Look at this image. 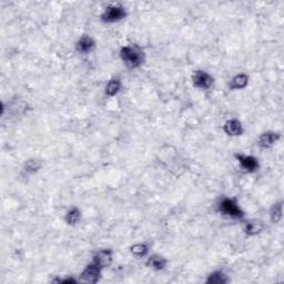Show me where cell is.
Returning <instances> with one entry per match:
<instances>
[{"label": "cell", "instance_id": "obj_13", "mask_svg": "<svg viewBox=\"0 0 284 284\" xmlns=\"http://www.w3.org/2000/svg\"><path fill=\"white\" fill-rule=\"evenodd\" d=\"M263 230H264V224L260 220H249L245 221L243 224V233L247 237H256V235L262 233Z\"/></svg>", "mask_w": 284, "mask_h": 284}, {"label": "cell", "instance_id": "obj_15", "mask_svg": "<svg viewBox=\"0 0 284 284\" xmlns=\"http://www.w3.org/2000/svg\"><path fill=\"white\" fill-rule=\"evenodd\" d=\"M122 90V81L120 78L113 77L110 79L105 87V94L108 98H115L121 92Z\"/></svg>", "mask_w": 284, "mask_h": 284}, {"label": "cell", "instance_id": "obj_16", "mask_svg": "<svg viewBox=\"0 0 284 284\" xmlns=\"http://www.w3.org/2000/svg\"><path fill=\"white\" fill-rule=\"evenodd\" d=\"M43 168V161L40 159L37 158H30L28 160H26L24 165H23V170L28 176H34Z\"/></svg>", "mask_w": 284, "mask_h": 284}, {"label": "cell", "instance_id": "obj_18", "mask_svg": "<svg viewBox=\"0 0 284 284\" xmlns=\"http://www.w3.org/2000/svg\"><path fill=\"white\" fill-rule=\"evenodd\" d=\"M269 218L273 224H279L283 218V201H278L269 210Z\"/></svg>", "mask_w": 284, "mask_h": 284}, {"label": "cell", "instance_id": "obj_8", "mask_svg": "<svg viewBox=\"0 0 284 284\" xmlns=\"http://www.w3.org/2000/svg\"><path fill=\"white\" fill-rule=\"evenodd\" d=\"M74 48L75 51L78 53L87 56V54L92 53L96 50L97 41L93 37L90 36V34H82V36H80L78 40L75 41Z\"/></svg>", "mask_w": 284, "mask_h": 284}, {"label": "cell", "instance_id": "obj_2", "mask_svg": "<svg viewBox=\"0 0 284 284\" xmlns=\"http://www.w3.org/2000/svg\"><path fill=\"white\" fill-rule=\"evenodd\" d=\"M128 10L120 3H111L103 8L100 15V22L106 25L118 24L127 18Z\"/></svg>", "mask_w": 284, "mask_h": 284}, {"label": "cell", "instance_id": "obj_19", "mask_svg": "<svg viewBox=\"0 0 284 284\" xmlns=\"http://www.w3.org/2000/svg\"><path fill=\"white\" fill-rule=\"evenodd\" d=\"M230 281L228 274L222 271V270H216V271L211 272L205 280L206 284H226Z\"/></svg>", "mask_w": 284, "mask_h": 284}, {"label": "cell", "instance_id": "obj_20", "mask_svg": "<svg viewBox=\"0 0 284 284\" xmlns=\"http://www.w3.org/2000/svg\"><path fill=\"white\" fill-rule=\"evenodd\" d=\"M52 282H58L60 284H75L78 283V280L71 278V276H67L65 279H57V280H53Z\"/></svg>", "mask_w": 284, "mask_h": 284}, {"label": "cell", "instance_id": "obj_3", "mask_svg": "<svg viewBox=\"0 0 284 284\" xmlns=\"http://www.w3.org/2000/svg\"><path fill=\"white\" fill-rule=\"evenodd\" d=\"M218 211L222 216L233 220H243L245 217V212L240 206L238 201L230 197H224L219 201Z\"/></svg>", "mask_w": 284, "mask_h": 284}, {"label": "cell", "instance_id": "obj_17", "mask_svg": "<svg viewBox=\"0 0 284 284\" xmlns=\"http://www.w3.org/2000/svg\"><path fill=\"white\" fill-rule=\"evenodd\" d=\"M129 251L131 255L135 256L136 259H142L147 258L150 253V247L144 243V242H137V243L132 244L129 248Z\"/></svg>", "mask_w": 284, "mask_h": 284}, {"label": "cell", "instance_id": "obj_9", "mask_svg": "<svg viewBox=\"0 0 284 284\" xmlns=\"http://www.w3.org/2000/svg\"><path fill=\"white\" fill-rule=\"evenodd\" d=\"M281 139V134L276 132V131H272V130H268L264 131V132H262L258 139H256V144H258V147L260 149L263 150H268L273 148L274 145L279 142V140Z\"/></svg>", "mask_w": 284, "mask_h": 284}, {"label": "cell", "instance_id": "obj_11", "mask_svg": "<svg viewBox=\"0 0 284 284\" xmlns=\"http://www.w3.org/2000/svg\"><path fill=\"white\" fill-rule=\"evenodd\" d=\"M249 84H250V75L245 72H238L230 79L228 86L232 91H240L247 89Z\"/></svg>", "mask_w": 284, "mask_h": 284}, {"label": "cell", "instance_id": "obj_10", "mask_svg": "<svg viewBox=\"0 0 284 284\" xmlns=\"http://www.w3.org/2000/svg\"><path fill=\"white\" fill-rule=\"evenodd\" d=\"M223 132L231 138H238L241 137L244 134V127L243 123L241 122L238 118H231V119H228L222 126Z\"/></svg>", "mask_w": 284, "mask_h": 284}, {"label": "cell", "instance_id": "obj_5", "mask_svg": "<svg viewBox=\"0 0 284 284\" xmlns=\"http://www.w3.org/2000/svg\"><path fill=\"white\" fill-rule=\"evenodd\" d=\"M235 161L238 162L239 168L244 173H255L260 169V161L259 159L252 155H243V154H235L234 155Z\"/></svg>", "mask_w": 284, "mask_h": 284}, {"label": "cell", "instance_id": "obj_1", "mask_svg": "<svg viewBox=\"0 0 284 284\" xmlns=\"http://www.w3.org/2000/svg\"><path fill=\"white\" fill-rule=\"evenodd\" d=\"M119 58L127 68L135 70L145 62V53L138 45H124L119 50Z\"/></svg>", "mask_w": 284, "mask_h": 284}, {"label": "cell", "instance_id": "obj_6", "mask_svg": "<svg viewBox=\"0 0 284 284\" xmlns=\"http://www.w3.org/2000/svg\"><path fill=\"white\" fill-rule=\"evenodd\" d=\"M102 272H103V270L100 267H98L97 264H94L93 262H91V263H89V264H87L84 268V270L80 272L79 281L89 283V284H96L101 280Z\"/></svg>", "mask_w": 284, "mask_h": 284}, {"label": "cell", "instance_id": "obj_14", "mask_svg": "<svg viewBox=\"0 0 284 284\" xmlns=\"http://www.w3.org/2000/svg\"><path fill=\"white\" fill-rule=\"evenodd\" d=\"M82 220V211L78 206H71L66 211L64 216L65 223L69 226L78 225Z\"/></svg>", "mask_w": 284, "mask_h": 284}, {"label": "cell", "instance_id": "obj_4", "mask_svg": "<svg viewBox=\"0 0 284 284\" xmlns=\"http://www.w3.org/2000/svg\"><path fill=\"white\" fill-rule=\"evenodd\" d=\"M214 77L203 69H198L195 70L191 74V82L193 88H196L201 91H206V90H210L214 85Z\"/></svg>", "mask_w": 284, "mask_h": 284}, {"label": "cell", "instance_id": "obj_7", "mask_svg": "<svg viewBox=\"0 0 284 284\" xmlns=\"http://www.w3.org/2000/svg\"><path fill=\"white\" fill-rule=\"evenodd\" d=\"M115 259V251L112 249H99L98 251H96L92 255V261L94 264L100 267L102 270L108 269L112 264Z\"/></svg>", "mask_w": 284, "mask_h": 284}, {"label": "cell", "instance_id": "obj_12", "mask_svg": "<svg viewBox=\"0 0 284 284\" xmlns=\"http://www.w3.org/2000/svg\"><path fill=\"white\" fill-rule=\"evenodd\" d=\"M167 266L168 260L160 254H149L147 256V260H145V267L156 272L163 271V270L167 268Z\"/></svg>", "mask_w": 284, "mask_h": 284}]
</instances>
